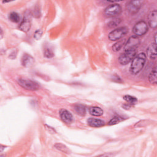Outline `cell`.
Listing matches in <instances>:
<instances>
[{
    "instance_id": "6da1fadb",
    "label": "cell",
    "mask_w": 157,
    "mask_h": 157,
    "mask_svg": "<svg viewBox=\"0 0 157 157\" xmlns=\"http://www.w3.org/2000/svg\"><path fill=\"white\" fill-rule=\"evenodd\" d=\"M146 55L143 52L137 54L134 57L129 69L130 72L132 75H137L142 70L146 62Z\"/></svg>"
},
{
    "instance_id": "7a4b0ae2",
    "label": "cell",
    "mask_w": 157,
    "mask_h": 157,
    "mask_svg": "<svg viewBox=\"0 0 157 157\" xmlns=\"http://www.w3.org/2000/svg\"><path fill=\"white\" fill-rule=\"evenodd\" d=\"M128 33V28L126 26L120 27L112 31L108 36L109 39L111 41H115L121 39Z\"/></svg>"
},
{
    "instance_id": "3957f363",
    "label": "cell",
    "mask_w": 157,
    "mask_h": 157,
    "mask_svg": "<svg viewBox=\"0 0 157 157\" xmlns=\"http://www.w3.org/2000/svg\"><path fill=\"white\" fill-rule=\"evenodd\" d=\"M148 27L147 23L143 20L139 21L135 24L132 28V31L136 36H141L147 33Z\"/></svg>"
},
{
    "instance_id": "277c9868",
    "label": "cell",
    "mask_w": 157,
    "mask_h": 157,
    "mask_svg": "<svg viewBox=\"0 0 157 157\" xmlns=\"http://www.w3.org/2000/svg\"><path fill=\"white\" fill-rule=\"evenodd\" d=\"M121 12V7L120 4L114 3L108 6L104 10V14L109 17H114Z\"/></svg>"
},
{
    "instance_id": "5b68a950",
    "label": "cell",
    "mask_w": 157,
    "mask_h": 157,
    "mask_svg": "<svg viewBox=\"0 0 157 157\" xmlns=\"http://www.w3.org/2000/svg\"><path fill=\"white\" fill-rule=\"evenodd\" d=\"M17 81L18 84L21 87L28 90H32V91L37 90L40 88V86L37 83L31 80L20 78H18Z\"/></svg>"
},
{
    "instance_id": "8992f818",
    "label": "cell",
    "mask_w": 157,
    "mask_h": 157,
    "mask_svg": "<svg viewBox=\"0 0 157 157\" xmlns=\"http://www.w3.org/2000/svg\"><path fill=\"white\" fill-rule=\"evenodd\" d=\"M136 55L137 50L124 51V53L120 55L118 58V61L121 65H126L131 61Z\"/></svg>"
},
{
    "instance_id": "52a82bcc",
    "label": "cell",
    "mask_w": 157,
    "mask_h": 157,
    "mask_svg": "<svg viewBox=\"0 0 157 157\" xmlns=\"http://www.w3.org/2000/svg\"><path fill=\"white\" fill-rule=\"evenodd\" d=\"M140 43V40L137 36H131L124 44V50H137V48Z\"/></svg>"
},
{
    "instance_id": "ba28073f",
    "label": "cell",
    "mask_w": 157,
    "mask_h": 157,
    "mask_svg": "<svg viewBox=\"0 0 157 157\" xmlns=\"http://www.w3.org/2000/svg\"><path fill=\"white\" fill-rule=\"evenodd\" d=\"M142 4V1H130L126 4V10L130 14L134 15L138 12Z\"/></svg>"
},
{
    "instance_id": "9c48e42d",
    "label": "cell",
    "mask_w": 157,
    "mask_h": 157,
    "mask_svg": "<svg viewBox=\"0 0 157 157\" xmlns=\"http://www.w3.org/2000/svg\"><path fill=\"white\" fill-rule=\"evenodd\" d=\"M31 15H25V16L23 18V20L21 21V23L19 25V29L25 32L26 33L28 31H29L31 26Z\"/></svg>"
},
{
    "instance_id": "30bf717a",
    "label": "cell",
    "mask_w": 157,
    "mask_h": 157,
    "mask_svg": "<svg viewBox=\"0 0 157 157\" xmlns=\"http://www.w3.org/2000/svg\"><path fill=\"white\" fill-rule=\"evenodd\" d=\"M59 115L62 121L67 124H71L74 121L72 113L66 109H62L59 112Z\"/></svg>"
},
{
    "instance_id": "8fae6325",
    "label": "cell",
    "mask_w": 157,
    "mask_h": 157,
    "mask_svg": "<svg viewBox=\"0 0 157 157\" xmlns=\"http://www.w3.org/2000/svg\"><path fill=\"white\" fill-rule=\"evenodd\" d=\"M148 21L149 26L155 29L157 26V10H154L151 11L148 16Z\"/></svg>"
},
{
    "instance_id": "7c38bea8",
    "label": "cell",
    "mask_w": 157,
    "mask_h": 157,
    "mask_svg": "<svg viewBox=\"0 0 157 157\" xmlns=\"http://www.w3.org/2000/svg\"><path fill=\"white\" fill-rule=\"evenodd\" d=\"M87 123L90 126L98 128L101 127L105 125V121L101 119L94 118H90L87 120Z\"/></svg>"
},
{
    "instance_id": "4fadbf2b",
    "label": "cell",
    "mask_w": 157,
    "mask_h": 157,
    "mask_svg": "<svg viewBox=\"0 0 157 157\" xmlns=\"http://www.w3.org/2000/svg\"><path fill=\"white\" fill-rule=\"evenodd\" d=\"M147 56L150 59H156V44H151L147 50Z\"/></svg>"
},
{
    "instance_id": "5bb4252c",
    "label": "cell",
    "mask_w": 157,
    "mask_h": 157,
    "mask_svg": "<svg viewBox=\"0 0 157 157\" xmlns=\"http://www.w3.org/2000/svg\"><path fill=\"white\" fill-rule=\"evenodd\" d=\"M34 59L33 57L28 54H24L21 58V64L25 67H31L33 65Z\"/></svg>"
},
{
    "instance_id": "9a60e30c",
    "label": "cell",
    "mask_w": 157,
    "mask_h": 157,
    "mask_svg": "<svg viewBox=\"0 0 157 157\" xmlns=\"http://www.w3.org/2000/svg\"><path fill=\"white\" fill-rule=\"evenodd\" d=\"M89 113L95 117H100L103 115L104 111L103 110L98 106H93L89 108Z\"/></svg>"
},
{
    "instance_id": "2e32d148",
    "label": "cell",
    "mask_w": 157,
    "mask_h": 157,
    "mask_svg": "<svg viewBox=\"0 0 157 157\" xmlns=\"http://www.w3.org/2000/svg\"><path fill=\"white\" fill-rule=\"evenodd\" d=\"M74 110L80 116H85L86 114V107L81 104H77L74 105Z\"/></svg>"
},
{
    "instance_id": "e0dca14e",
    "label": "cell",
    "mask_w": 157,
    "mask_h": 157,
    "mask_svg": "<svg viewBox=\"0 0 157 157\" xmlns=\"http://www.w3.org/2000/svg\"><path fill=\"white\" fill-rule=\"evenodd\" d=\"M148 80L151 83L153 84H156L157 82V78H156V67H154L152 71L150 72L149 76H148Z\"/></svg>"
},
{
    "instance_id": "ac0fdd59",
    "label": "cell",
    "mask_w": 157,
    "mask_h": 157,
    "mask_svg": "<svg viewBox=\"0 0 157 157\" xmlns=\"http://www.w3.org/2000/svg\"><path fill=\"white\" fill-rule=\"evenodd\" d=\"M125 39H120L119 40L118 42H117L113 46H112V50L114 52H118L119 51L122 47L125 44Z\"/></svg>"
},
{
    "instance_id": "d6986e66",
    "label": "cell",
    "mask_w": 157,
    "mask_h": 157,
    "mask_svg": "<svg viewBox=\"0 0 157 157\" xmlns=\"http://www.w3.org/2000/svg\"><path fill=\"white\" fill-rule=\"evenodd\" d=\"M123 99L131 105H134L137 102V99L136 97L131 95H124L123 96Z\"/></svg>"
},
{
    "instance_id": "ffe728a7",
    "label": "cell",
    "mask_w": 157,
    "mask_h": 157,
    "mask_svg": "<svg viewBox=\"0 0 157 157\" xmlns=\"http://www.w3.org/2000/svg\"><path fill=\"white\" fill-rule=\"evenodd\" d=\"M9 19L13 23H18L20 20V17L18 13L15 12H12L9 15Z\"/></svg>"
},
{
    "instance_id": "44dd1931",
    "label": "cell",
    "mask_w": 157,
    "mask_h": 157,
    "mask_svg": "<svg viewBox=\"0 0 157 157\" xmlns=\"http://www.w3.org/2000/svg\"><path fill=\"white\" fill-rule=\"evenodd\" d=\"M124 119L123 118V117H120V116H116V117H114L113 118H112L109 122L108 124L109 125H114V124H116L118 123H120V121H123Z\"/></svg>"
},
{
    "instance_id": "7402d4cb",
    "label": "cell",
    "mask_w": 157,
    "mask_h": 157,
    "mask_svg": "<svg viewBox=\"0 0 157 157\" xmlns=\"http://www.w3.org/2000/svg\"><path fill=\"white\" fill-rule=\"evenodd\" d=\"M121 22V19L120 18H115L112 20H111L110 21H109V23H108V26L110 28H114L115 26H117V25H118Z\"/></svg>"
},
{
    "instance_id": "603a6c76",
    "label": "cell",
    "mask_w": 157,
    "mask_h": 157,
    "mask_svg": "<svg viewBox=\"0 0 157 157\" xmlns=\"http://www.w3.org/2000/svg\"><path fill=\"white\" fill-rule=\"evenodd\" d=\"M44 55L46 58H52L54 56V53L50 48H45V50L44 51Z\"/></svg>"
},
{
    "instance_id": "cb8c5ba5",
    "label": "cell",
    "mask_w": 157,
    "mask_h": 157,
    "mask_svg": "<svg viewBox=\"0 0 157 157\" xmlns=\"http://www.w3.org/2000/svg\"><path fill=\"white\" fill-rule=\"evenodd\" d=\"M55 147L56 148H57L58 150H60V151H62L63 152H66V153H68V149L63 144H56L55 145Z\"/></svg>"
},
{
    "instance_id": "d4e9b609",
    "label": "cell",
    "mask_w": 157,
    "mask_h": 157,
    "mask_svg": "<svg viewBox=\"0 0 157 157\" xmlns=\"http://www.w3.org/2000/svg\"><path fill=\"white\" fill-rule=\"evenodd\" d=\"M42 35V31L41 29H37L34 34V38L36 40H39Z\"/></svg>"
},
{
    "instance_id": "484cf974",
    "label": "cell",
    "mask_w": 157,
    "mask_h": 157,
    "mask_svg": "<svg viewBox=\"0 0 157 157\" xmlns=\"http://www.w3.org/2000/svg\"><path fill=\"white\" fill-rule=\"evenodd\" d=\"M123 107L124 109H128L131 107V105L127 103V104H124V105H123Z\"/></svg>"
},
{
    "instance_id": "4316f807",
    "label": "cell",
    "mask_w": 157,
    "mask_h": 157,
    "mask_svg": "<svg viewBox=\"0 0 157 157\" xmlns=\"http://www.w3.org/2000/svg\"><path fill=\"white\" fill-rule=\"evenodd\" d=\"M154 40H155V43L156 44V33L155 34V36H154Z\"/></svg>"
}]
</instances>
